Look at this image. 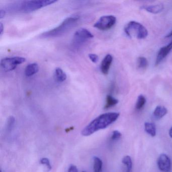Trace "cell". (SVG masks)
Here are the masks:
<instances>
[{
	"label": "cell",
	"mask_w": 172,
	"mask_h": 172,
	"mask_svg": "<svg viewBox=\"0 0 172 172\" xmlns=\"http://www.w3.org/2000/svg\"><path fill=\"white\" fill-rule=\"evenodd\" d=\"M169 135H170V138L172 139V126L170 127V129L169 130Z\"/></svg>",
	"instance_id": "obj_29"
},
{
	"label": "cell",
	"mask_w": 172,
	"mask_h": 172,
	"mask_svg": "<svg viewBox=\"0 0 172 172\" xmlns=\"http://www.w3.org/2000/svg\"><path fill=\"white\" fill-rule=\"evenodd\" d=\"M172 49V40L166 46H164L158 51L155 60V66L158 65L167 56Z\"/></svg>",
	"instance_id": "obj_9"
},
{
	"label": "cell",
	"mask_w": 172,
	"mask_h": 172,
	"mask_svg": "<svg viewBox=\"0 0 172 172\" xmlns=\"http://www.w3.org/2000/svg\"><path fill=\"white\" fill-rule=\"evenodd\" d=\"M26 59L23 57H9L3 59L1 61V66L5 72H10L15 69L19 65L25 62Z\"/></svg>",
	"instance_id": "obj_5"
},
{
	"label": "cell",
	"mask_w": 172,
	"mask_h": 172,
	"mask_svg": "<svg viewBox=\"0 0 172 172\" xmlns=\"http://www.w3.org/2000/svg\"><path fill=\"white\" fill-rule=\"evenodd\" d=\"M113 58L112 56L108 54L105 56L103 61L101 62V65H100V70L101 72L105 75L108 74L109 72L110 68L111 67V64L112 63Z\"/></svg>",
	"instance_id": "obj_10"
},
{
	"label": "cell",
	"mask_w": 172,
	"mask_h": 172,
	"mask_svg": "<svg viewBox=\"0 0 172 172\" xmlns=\"http://www.w3.org/2000/svg\"><path fill=\"white\" fill-rule=\"evenodd\" d=\"M94 37V35L88 30L81 28L78 29L74 33L73 42L76 46H79Z\"/></svg>",
	"instance_id": "obj_7"
},
{
	"label": "cell",
	"mask_w": 172,
	"mask_h": 172,
	"mask_svg": "<svg viewBox=\"0 0 172 172\" xmlns=\"http://www.w3.org/2000/svg\"><path fill=\"white\" fill-rule=\"evenodd\" d=\"M122 162L126 167L127 172H131L132 170V161L131 158L129 155H126L123 158Z\"/></svg>",
	"instance_id": "obj_18"
},
{
	"label": "cell",
	"mask_w": 172,
	"mask_h": 172,
	"mask_svg": "<svg viewBox=\"0 0 172 172\" xmlns=\"http://www.w3.org/2000/svg\"><path fill=\"white\" fill-rule=\"evenodd\" d=\"M85 172V171H83V172Z\"/></svg>",
	"instance_id": "obj_32"
},
{
	"label": "cell",
	"mask_w": 172,
	"mask_h": 172,
	"mask_svg": "<svg viewBox=\"0 0 172 172\" xmlns=\"http://www.w3.org/2000/svg\"><path fill=\"white\" fill-rule=\"evenodd\" d=\"M40 163L43 165L46 166L48 171L51 170L52 166H51L49 160L48 158H41L40 160Z\"/></svg>",
	"instance_id": "obj_22"
},
{
	"label": "cell",
	"mask_w": 172,
	"mask_h": 172,
	"mask_svg": "<svg viewBox=\"0 0 172 172\" xmlns=\"http://www.w3.org/2000/svg\"><path fill=\"white\" fill-rule=\"evenodd\" d=\"M172 37V31L171 32H170L169 34H167V36H166V37Z\"/></svg>",
	"instance_id": "obj_30"
},
{
	"label": "cell",
	"mask_w": 172,
	"mask_h": 172,
	"mask_svg": "<svg viewBox=\"0 0 172 172\" xmlns=\"http://www.w3.org/2000/svg\"><path fill=\"white\" fill-rule=\"evenodd\" d=\"M74 128V127H70L67 128V129H65V131H66V132H70L71 131L73 130Z\"/></svg>",
	"instance_id": "obj_28"
},
{
	"label": "cell",
	"mask_w": 172,
	"mask_h": 172,
	"mask_svg": "<svg viewBox=\"0 0 172 172\" xmlns=\"http://www.w3.org/2000/svg\"><path fill=\"white\" fill-rule=\"evenodd\" d=\"M119 100L114 98L112 95H108L106 97V104L105 106V109H108L115 106L118 103Z\"/></svg>",
	"instance_id": "obj_16"
},
{
	"label": "cell",
	"mask_w": 172,
	"mask_h": 172,
	"mask_svg": "<svg viewBox=\"0 0 172 172\" xmlns=\"http://www.w3.org/2000/svg\"><path fill=\"white\" fill-rule=\"evenodd\" d=\"M39 71V66L37 63H31L26 66L25 69V74L30 77L37 73Z\"/></svg>",
	"instance_id": "obj_11"
},
{
	"label": "cell",
	"mask_w": 172,
	"mask_h": 172,
	"mask_svg": "<svg viewBox=\"0 0 172 172\" xmlns=\"http://www.w3.org/2000/svg\"><path fill=\"white\" fill-rule=\"evenodd\" d=\"M80 20L78 15H73L67 17L59 25L53 29L41 34V38H52L59 37L69 31L78 24Z\"/></svg>",
	"instance_id": "obj_2"
},
{
	"label": "cell",
	"mask_w": 172,
	"mask_h": 172,
	"mask_svg": "<svg viewBox=\"0 0 172 172\" xmlns=\"http://www.w3.org/2000/svg\"><path fill=\"white\" fill-rule=\"evenodd\" d=\"M0 172H2V170H1V171H0Z\"/></svg>",
	"instance_id": "obj_31"
},
{
	"label": "cell",
	"mask_w": 172,
	"mask_h": 172,
	"mask_svg": "<svg viewBox=\"0 0 172 172\" xmlns=\"http://www.w3.org/2000/svg\"><path fill=\"white\" fill-rule=\"evenodd\" d=\"M6 15V12L5 10L1 9L0 10V18L2 19L3 17H5Z\"/></svg>",
	"instance_id": "obj_26"
},
{
	"label": "cell",
	"mask_w": 172,
	"mask_h": 172,
	"mask_svg": "<svg viewBox=\"0 0 172 172\" xmlns=\"http://www.w3.org/2000/svg\"><path fill=\"white\" fill-rule=\"evenodd\" d=\"M148 60L145 57H140L138 59V66L139 69H145L148 67Z\"/></svg>",
	"instance_id": "obj_21"
},
{
	"label": "cell",
	"mask_w": 172,
	"mask_h": 172,
	"mask_svg": "<svg viewBox=\"0 0 172 172\" xmlns=\"http://www.w3.org/2000/svg\"><path fill=\"white\" fill-rule=\"evenodd\" d=\"M145 132L151 136L154 137L156 135V127L154 123L145 122Z\"/></svg>",
	"instance_id": "obj_15"
},
{
	"label": "cell",
	"mask_w": 172,
	"mask_h": 172,
	"mask_svg": "<svg viewBox=\"0 0 172 172\" xmlns=\"http://www.w3.org/2000/svg\"><path fill=\"white\" fill-rule=\"evenodd\" d=\"M117 19L113 15L103 16L94 24V27L100 30H108L116 23Z\"/></svg>",
	"instance_id": "obj_6"
},
{
	"label": "cell",
	"mask_w": 172,
	"mask_h": 172,
	"mask_svg": "<svg viewBox=\"0 0 172 172\" xmlns=\"http://www.w3.org/2000/svg\"><path fill=\"white\" fill-rule=\"evenodd\" d=\"M57 2L55 0H34L25 1L16 5L15 9L23 13L33 12Z\"/></svg>",
	"instance_id": "obj_3"
},
{
	"label": "cell",
	"mask_w": 172,
	"mask_h": 172,
	"mask_svg": "<svg viewBox=\"0 0 172 172\" xmlns=\"http://www.w3.org/2000/svg\"><path fill=\"white\" fill-rule=\"evenodd\" d=\"M68 172H78V169L75 166L72 164L69 167Z\"/></svg>",
	"instance_id": "obj_25"
},
{
	"label": "cell",
	"mask_w": 172,
	"mask_h": 172,
	"mask_svg": "<svg viewBox=\"0 0 172 172\" xmlns=\"http://www.w3.org/2000/svg\"><path fill=\"white\" fill-rule=\"evenodd\" d=\"M67 76L61 68H56L54 71V78L59 83L63 82L66 80Z\"/></svg>",
	"instance_id": "obj_12"
},
{
	"label": "cell",
	"mask_w": 172,
	"mask_h": 172,
	"mask_svg": "<svg viewBox=\"0 0 172 172\" xmlns=\"http://www.w3.org/2000/svg\"><path fill=\"white\" fill-rule=\"evenodd\" d=\"M124 31L129 37H135L139 40L146 38L148 36V31L143 25L137 22H129L124 28Z\"/></svg>",
	"instance_id": "obj_4"
},
{
	"label": "cell",
	"mask_w": 172,
	"mask_h": 172,
	"mask_svg": "<svg viewBox=\"0 0 172 172\" xmlns=\"http://www.w3.org/2000/svg\"><path fill=\"white\" fill-rule=\"evenodd\" d=\"M122 136V134L121 132H119L118 130L113 131L112 133V135L111 136V139L113 140H118L120 139Z\"/></svg>",
	"instance_id": "obj_23"
},
{
	"label": "cell",
	"mask_w": 172,
	"mask_h": 172,
	"mask_svg": "<svg viewBox=\"0 0 172 172\" xmlns=\"http://www.w3.org/2000/svg\"><path fill=\"white\" fill-rule=\"evenodd\" d=\"M15 122V119L14 117L11 116L8 117L6 122V130L8 132H11L14 127Z\"/></svg>",
	"instance_id": "obj_20"
},
{
	"label": "cell",
	"mask_w": 172,
	"mask_h": 172,
	"mask_svg": "<svg viewBox=\"0 0 172 172\" xmlns=\"http://www.w3.org/2000/svg\"><path fill=\"white\" fill-rule=\"evenodd\" d=\"M120 116L117 112L107 113L101 114L89 123L81 132L84 136H88L100 130L105 129L114 123Z\"/></svg>",
	"instance_id": "obj_1"
},
{
	"label": "cell",
	"mask_w": 172,
	"mask_h": 172,
	"mask_svg": "<svg viewBox=\"0 0 172 172\" xmlns=\"http://www.w3.org/2000/svg\"><path fill=\"white\" fill-rule=\"evenodd\" d=\"M4 31V26L3 24H2V22L0 23V36H2L3 33Z\"/></svg>",
	"instance_id": "obj_27"
},
{
	"label": "cell",
	"mask_w": 172,
	"mask_h": 172,
	"mask_svg": "<svg viewBox=\"0 0 172 172\" xmlns=\"http://www.w3.org/2000/svg\"><path fill=\"white\" fill-rule=\"evenodd\" d=\"M142 9L145 10L148 12L153 13V14H158L161 12L164 9V5L163 4H157L155 5H151L148 6H143Z\"/></svg>",
	"instance_id": "obj_13"
},
{
	"label": "cell",
	"mask_w": 172,
	"mask_h": 172,
	"mask_svg": "<svg viewBox=\"0 0 172 172\" xmlns=\"http://www.w3.org/2000/svg\"><path fill=\"white\" fill-rule=\"evenodd\" d=\"M89 59L93 63H97V62L98 61V56L94 54H89Z\"/></svg>",
	"instance_id": "obj_24"
},
{
	"label": "cell",
	"mask_w": 172,
	"mask_h": 172,
	"mask_svg": "<svg viewBox=\"0 0 172 172\" xmlns=\"http://www.w3.org/2000/svg\"><path fill=\"white\" fill-rule=\"evenodd\" d=\"M94 172H101L103 169V161L97 157H94Z\"/></svg>",
	"instance_id": "obj_17"
},
{
	"label": "cell",
	"mask_w": 172,
	"mask_h": 172,
	"mask_svg": "<svg viewBox=\"0 0 172 172\" xmlns=\"http://www.w3.org/2000/svg\"><path fill=\"white\" fill-rule=\"evenodd\" d=\"M158 169L162 172H170L171 169L170 158L166 154H161L158 160Z\"/></svg>",
	"instance_id": "obj_8"
},
{
	"label": "cell",
	"mask_w": 172,
	"mask_h": 172,
	"mask_svg": "<svg viewBox=\"0 0 172 172\" xmlns=\"http://www.w3.org/2000/svg\"><path fill=\"white\" fill-rule=\"evenodd\" d=\"M167 113V109L164 107L158 106L154 110L153 115L155 119H160L164 117Z\"/></svg>",
	"instance_id": "obj_14"
},
{
	"label": "cell",
	"mask_w": 172,
	"mask_h": 172,
	"mask_svg": "<svg viewBox=\"0 0 172 172\" xmlns=\"http://www.w3.org/2000/svg\"><path fill=\"white\" fill-rule=\"evenodd\" d=\"M146 101V98L143 95H139L136 104V109L138 110L142 109L145 106Z\"/></svg>",
	"instance_id": "obj_19"
}]
</instances>
